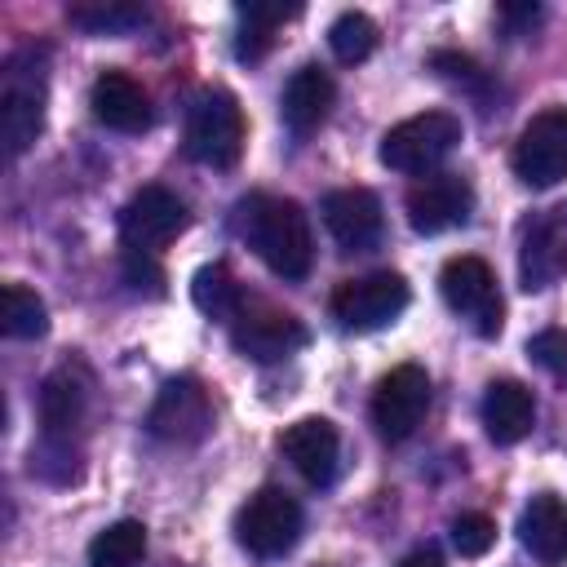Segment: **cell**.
<instances>
[{
    "label": "cell",
    "instance_id": "obj_25",
    "mask_svg": "<svg viewBox=\"0 0 567 567\" xmlns=\"http://www.w3.org/2000/svg\"><path fill=\"white\" fill-rule=\"evenodd\" d=\"M71 27L89 31V35H128L133 27L146 22V9L142 4H128V0H80L66 9Z\"/></svg>",
    "mask_w": 567,
    "mask_h": 567
},
{
    "label": "cell",
    "instance_id": "obj_11",
    "mask_svg": "<svg viewBox=\"0 0 567 567\" xmlns=\"http://www.w3.org/2000/svg\"><path fill=\"white\" fill-rule=\"evenodd\" d=\"M563 275H567V204H554L523 226L518 284L527 292H540L554 288Z\"/></svg>",
    "mask_w": 567,
    "mask_h": 567
},
{
    "label": "cell",
    "instance_id": "obj_28",
    "mask_svg": "<svg viewBox=\"0 0 567 567\" xmlns=\"http://www.w3.org/2000/svg\"><path fill=\"white\" fill-rule=\"evenodd\" d=\"M31 474L44 478V483H71L80 478V447L75 439H58V434H40V443H31V456H27Z\"/></svg>",
    "mask_w": 567,
    "mask_h": 567
},
{
    "label": "cell",
    "instance_id": "obj_13",
    "mask_svg": "<svg viewBox=\"0 0 567 567\" xmlns=\"http://www.w3.org/2000/svg\"><path fill=\"white\" fill-rule=\"evenodd\" d=\"M470 213H474V186L461 173H434L408 190V221L416 235H443L452 226H465Z\"/></svg>",
    "mask_w": 567,
    "mask_h": 567
},
{
    "label": "cell",
    "instance_id": "obj_27",
    "mask_svg": "<svg viewBox=\"0 0 567 567\" xmlns=\"http://www.w3.org/2000/svg\"><path fill=\"white\" fill-rule=\"evenodd\" d=\"M328 44H332V58L354 66V62H368L372 49H377V22L359 9H346L332 27H328Z\"/></svg>",
    "mask_w": 567,
    "mask_h": 567
},
{
    "label": "cell",
    "instance_id": "obj_30",
    "mask_svg": "<svg viewBox=\"0 0 567 567\" xmlns=\"http://www.w3.org/2000/svg\"><path fill=\"white\" fill-rule=\"evenodd\" d=\"M430 66H434L447 84H461V89H470V93H483V84H487L483 66H478L470 53H456V49H434V53H430Z\"/></svg>",
    "mask_w": 567,
    "mask_h": 567
},
{
    "label": "cell",
    "instance_id": "obj_3",
    "mask_svg": "<svg viewBox=\"0 0 567 567\" xmlns=\"http://www.w3.org/2000/svg\"><path fill=\"white\" fill-rule=\"evenodd\" d=\"M186 155L208 168H235L244 155V111L235 93L204 89L186 115Z\"/></svg>",
    "mask_w": 567,
    "mask_h": 567
},
{
    "label": "cell",
    "instance_id": "obj_22",
    "mask_svg": "<svg viewBox=\"0 0 567 567\" xmlns=\"http://www.w3.org/2000/svg\"><path fill=\"white\" fill-rule=\"evenodd\" d=\"M235 13H239V44H235V53H239L244 62H257V58L270 49L275 27H284L288 18H297L301 4H284V0H244Z\"/></svg>",
    "mask_w": 567,
    "mask_h": 567
},
{
    "label": "cell",
    "instance_id": "obj_5",
    "mask_svg": "<svg viewBox=\"0 0 567 567\" xmlns=\"http://www.w3.org/2000/svg\"><path fill=\"white\" fill-rule=\"evenodd\" d=\"M439 292L456 319H465L478 337H496L505 323V301L496 275L483 257H447L439 270Z\"/></svg>",
    "mask_w": 567,
    "mask_h": 567
},
{
    "label": "cell",
    "instance_id": "obj_12",
    "mask_svg": "<svg viewBox=\"0 0 567 567\" xmlns=\"http://www.w3.org/2000/svg\"><path fill=\"white\" fill-rule=\"evenodd\" d=\"M186 204L168 190V186H142L124 208H120V235L124 248H142L155 252L168 239H177L186 230Z\"/></svg>",
    "mask_w": 567,
    "mask_h": 567
},
{
    "label": "cell",
    "instance_id": "obj_29",
    "mask_svg": "<svg viewBox=\"0 0 567 567\" xmlns=\"http://www.w3.org/2000/svg\"><path fill=\"white\" fill-rule=\"evenodd\" d=\"M452 545L461 558H483L496 545V523L487 514H456L452 518Z\"/></svg>",
    "mask_w": 567,
    "mask_h": 567
},
{
    "label": "cell",
    "instance_id": "obj_2",
    "mask_svg": "<svg viewBox=\"0 0 567 567\" xmlns=\"http://www.w3.org/2000/svg\"><path fill=\"white\" fill-rule=\"evenodd\" d=\"M49 53L27 44L4 58L0 71V142L9 155H22L40 128H44V102H49V75H44Z\"/></svg>",
    "mask_w": 567,
    "mask_h": 567
},
{
    "label": "cell",
    "instance_id": "obj_17",
    "mask_svg": "<svg viewBox=\"0 0 567 567\" xmlns=\"http://www.w3.org/2000/svg\"><path fill=\"white\" fill-rule=\"evenodd\" d=\"M89 106H93V120L106 124V128H115V133H142V128H151V97L120 66H111V71H102L93 80Z\"/></svg>",
    "mask_w": 567,
    "mask_h": 567
},
{
    "label": "cell",
    "instance_id": "obj_31",
    "mask_svg": "<svg viewBox=\"0 0 567 567\" xmlns=\"http://www.w3.org/2000/svg\"><path fill=\"white\" fill-rule=\"evenodd\" d=\"M527 354H532L554 381L567 385V328H545V332H536V337L527 341Z\"/></svg>",
    "mask_w": 567,
    "mask_h": 567
},
{
    "label": "cell",
    "instance_id": "obj_4",
    "mask_svg": "<svg viewBox=\"0 0 567 567\" xmlns=\"http://www.w3.org/2000/svg\"><path fill=\"white\" fill-rule=\"evenodd\" d=\"M456 142H461V120L452 111H421L412 120H399L381 137L377 155L394 173H430L434 164H443L452 155Z\"/></svg>",
    "mask_w": 567,
    "mask_h": 567
},
{
    "label": "cell",
    "instance_id": "obj_20",
    "mask_svg": "<svg viewBox=\"0 0 567 567\" xmlns=\"http://www.w3.org/2000/svg\"><path fill=\"white\" fill-rule=\"evenodd\" d=\"M536 425V399L523 381L514 377H501L487 385L483 394V430L496 447H514L518 439H527Z\"/></svg>",
    "mask_w": 567,
    "mask_h": 567
},
{
    "label": "cell",
    "instance_id": "obj_32",
    "mask_svg": "<svg viewBox=\"0 0 567 567\" xmlns=\"http://www.w3.org/2000/svg\"><path fill=\"white\" fill-rule=\"evenodd\" d=\"M124 279H128L137 292H151V297L164 292V270H159L155 257L142 252V248H124Z\"/></svg>",
    "mask_w": 567,
    "mask_h": 567
},
{
    "label": "cell",
    "instance_id": "obj_7",
    "mask_svg": "<svg viewBox=\"0 0 567 567\" xmlns=\"http://www.w3.org/2000/svg\"><path fill=\"white\" fill-rule=\"evenodd\" d=\"M301 536V505L284 487H257L235 514V540L257 558H279Z\"/></svg>",
    "mask_w": 567,
    "mask_h": 567
},
{
    "label": "cell",
    "instance_id": "obj_23",
    "mask_svg": "<svg viewBox=\"0 0 567 567\" xmlns=\"http://www.w3.org/2000/svg\"><path fill=\"white\" fill-rule=\"evenodd\" d=\"M190 301H195V310L208 315V319H239V310H244V292H239L235 275H230L221 261L195 270V279H190Z\"/></svg>",
    "mask_w": 567,
    "mask_h": 567
},
{
    "label": "cell",
    "instance_id": "obj_19",
    "mask_svg": "<svg viewBox=\"0 0 567 567\" xmlns=\"http://www.w3.org/2000/svg\"><path fill=\"white\" fill-rule=\"evenodd\" d=\"M518 540L540 567L567 563V501L554 492H536L518 514Z\"/></svg>",
    "mask_w": 567,
    "mask_h": 567
},
{
    "label": "cell",
    "instance_id": "obj_6",
    "mask_svg": "<svg viewBox=\"0 0 567 567\" xmlns=\"http://www.w3.org/2000/svg\"><path fill=\"white\" fill-rule=\"evenodd\" d=\"M408 301H412V288L399 270H372V275L346 279L332 292V319L346 332H372L394 323L408 310Z\"/></svg>",
    "mask_w": 567,
    "mask_h": 567
},
{
    "label": "cell",
    "instance_id": "obj_8",
    "mask_svg": "<svg viewBox=\"0 0 567 567\" xmlns=\"http://www.w3.org/2000/svg\"><path fill=\"white\" fill-rule=\"evenodd\" d=\"M514 177L532 190L558 186L567 177V106H545L532 115L514 142Z\"/></svg>",
    "mask_w": 567,
    "mask_h": 567
},
{
    "label": "cell",
    "instance_id": "obj_26",
    "mask_svg": "<svg viewBox=\"0 0 567 567\" xmlns=\"http://www.w3.org/2000/svg\"><path fill=\"white\" fill-rule=\"evenodd\" d=\"M0 328L9 337H18V341H35V337L49 332V310L31 288L4 284V292H0Z\"/></svg>",
    "mask_w": 567,
    "mask_h": 567
},
{
    "label": "cell",
    "instance_id": "obj_14",
    "mask_svg": "<svg viewBox=\"0 0 567 567\" xmlns=\"http://www.w3.org/2000/svg\"><path fill=\"white\" fill-rule=\"evenodd\" d=\"M230 341L244 359L252 363H275V359H288L292 350H301L310 341L306 323L288 310H270V306H244L235 328H230Z\"/></svg>",
    "mask_w": 567,
    "mask_h": 567
},
{
    "label": "cell",
    "instance_id": "obj_9",
    "mask_svg": "<svg viewBox=\"0 0 567 567\" xmlns=\"http://www.w3.org/2000/svg\"><path fill=\"white\" fill-rule=\"evenodd\" d=\"M425 408H430V377L416 363L390 368L372 390V425L385 443H403L408 434H416Z\"/></svg>",
    "mask_w": 567,
    "mask_h": 567
},
{
    "label": "cell",
    "instance_id": "obj_18",
    "mask_svg": "<svg viewBox=\"0 0 567 567\" xmlns=\"http://www.w3.org/2000/svg\"><path fill=\"white\" fill-rule=\"evenodd\" d=\"M89 372L80 363H62L44 377L40 385V425L44 434H58V439H71L80 425H84V412H89Z\"/></svg>",
    "mask_w": 567,
    "mask_h": 567
},
{
    "label": "cell",
    "instance_id": "obj_1",
    "mask_svg": "<svg viewBox=\"0 0 567 567\" xmlns=\"http://www.w3.org/2000/svg\"><path fill=\"white\" fill-rule=\"evenodd\" d=\"M239 226L248 248L279 275V279H306L315 261V235L310 217L297 199L284 195H248L239 204Z\"/></svg>",
    "mask_w": 567,
    "mask_h": 567
},
{
    "label": "cell",
    "instance_id": "obj_10",
    "mask_svg": "<svg viewBox=\"0 0 567 567\" xmlns=\"http://www.w3.org/2000/svg\"><path fill=\"white\" fill-rule=\"evenodd\" d=\"M146 430L159 439V443H177V447H190L199 443L208 430H213V403H208V390L195 381V377H173L159 385L151 412H146Z\"/></svg>",
    "mask_w": 567,
    "mask_h": 567
},
{
    "label": "cell",
    "instance_id": "obj_33",
    "mask_svg": "<svg viewBox=\"0 0 567 567\" xmlns=\"http://www.w3.org/2000/svg\"><path fill=\"white\" fill-rule=\"evenodd\" d=\"M394 567H443V554H439V545H416V549L403 554Z\"/></svg>",
    "mask_w": 567,
    "mask_h": 567
},
{
    "label": "cell",
    "instance_id": "obj_21",
    "mask_svg": "<svg viewBox=\"0 0 567 567\" xmlns=\"http://www.w3.org/2000/svg\"><path fill=\"white\" fill-rule=\"evenodd\" d=\"M332 97H337V84H332V75H328L323 66H315V62L297 66V71H292V80L284 84V97H279L284 124H288L297 137L315 133V128L328 120Z\"/></svg>",
    "mask_w": 567,
    "mask_h": 567
},
{
    "label": "cell",
    "instance_id": "obj_34",
    "mask_svg": "<svg viewBox=\"0 0 567 567\" xmlns=\"http://www.w3.org/2000/svg\"><path fill=\"white\" fill-rule=\"evenodd\" d=\"M501 18L509 27H532L540 18V4H501Z\"/></svg>",
    "mask_w": 567,
    "mask_h": 567
},
{
    "label": "cell",
    "instance_id": "obj_15",
    "mask_svg": "<svg viewBox=\"0 0 567 567\" xmlns=\"http://www.w3.org/2000/svg\"><path fill=\"white\" fill-rule=\"evenodd\" d=\"M323 226L337 239L341 252H368L381 244L385 217H381V199L368 186H341L323 195Z\"/></svg>",
    "mask_w": 567,
    "mask_h": 567
},
{
    "label": "cell",
    "instance_id": "obj_24",
    "mask_svg": "<svg viewBox=\"0 0 567 567\" xmlns=\"http://www.w3.org/2000/svg\"><path fill=\"white\" fill-rule=\"evenodd\" d=\"M146 554V527L137 518H120L89 540V567H137Z\"/></svg>",
    "mask_w": 567,
    "mask_h": 567
},
{
    "label": "cell",
    "instance_id": "obj_16",
    "mask_svg": "<svg viewBox=\"0 0 567 567\" xmlns=\"http://www.w3.org/2000/svg\"><path fill=\"white\" fill-rule=\"evenodd\" d=\"M279 452L292 461V470L315 483V487H328L337 478V461H341V439H337V425L328 416H301L292 421L284 434H279Z\"/></svg>",
    "mask_w": 567,
    "mask_h": 567
}]
</instances>
